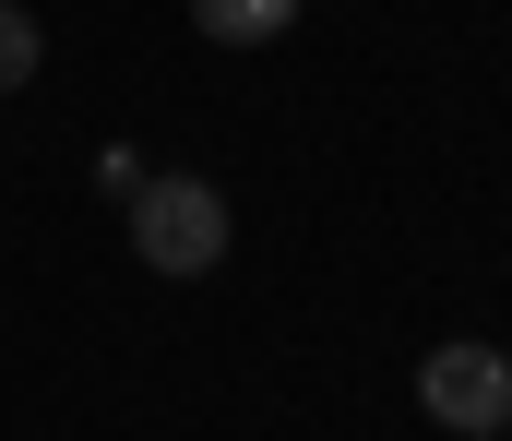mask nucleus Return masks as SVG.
Masks as SVG:
<instances>
[{"label": "nucleus", "mask_w": 512, "mask_h": 441, "mask_svg": "<svg viewBox=\"0 0 512 441\" xmlns=\"http://www.w3.org/2000/svg\"><path fill=\"white\" fill-rule=\"evenodd\" d=\"M417 418L453 430V441H501V430H512V358H501V346H477V334L429 346V358H417Z\"/></svg>", "instance_id": "nucleus-2"}, {"label": "nucleus", "mask_w": 512, "mask_h": 441, "mask_svg": "<svg viewBox=\"0 0 512 441\" xmlns=\"http://www.w3.org/2000/svg\"><path fill=\"white\" fill-rule=\"evenodd\" d=\"M191 24H203L215 48H274V36L298 24V0H191Z\"/></svg>", "instance_id": "nucleus-3"}, {"label": "nucleus", "mask_w": 512, "mask_h": 441, "mask_svg": "<svg viewBox=\"0 0 512 441\" xmlns=\"http://www.w3.org/2000/svg\"><path fill=\"white\" fill-rule=\"evenodd\" d=\"M36 60H48L36 12H24V0H0V96H24V84H36Z\"/></svg>", "instance_id": "nucleus-4"}, {"label": "nucleus", "mask_w": 512, "mask_h": 441, "mask_svg": "<svg viewBox=\"0 0 512 441\" xmlns=\"http://www.w3.org/2000/svg\"><path fill=\"white\" fill-rule=\"evenodd\" d=\"M227 191L215 179H191V167H167V179H143L131 191V263L143 275H167V287H203L215 263H227Z\"/></svg>", "instance_id": "nucleus-1"}]
</instances>
